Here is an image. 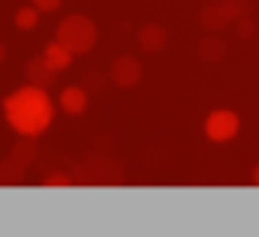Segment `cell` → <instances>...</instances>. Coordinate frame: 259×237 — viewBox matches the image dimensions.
<instances>
[{
    "label": "cell",
    "mask_w": 259,
    "mask_h": 237,
    "mask_svg": "<svg viewBox=\"0 0 259 237\" xmlns=\"http://www.w3.org/2000/svg\"><path fill=\"white\" fill-rule=\"evenodd\" d=\"M136 36H139V48H142L145 54H157V51H163L166 42H169V33H166L163 24H145Z\"/></svg>",
    "instance_id": "52a82bcc"
},
{
    "label": "cell",
    "mask_w": 259,
    "mask_h": 237,
    "mask_svg": "<svg viewBox=\"0 0 259 237\" xmlns=\"http://www.w3.org/2000/svg\"><path fill=\"white\" fill-rule=\"evenodd\" d=\"M58 39L64 42L75 57L88 54L97 45V24L88 15H66L64 21L58 24Z\"/></svg>",
    "instance_id": "7a4b0ae2"
},
{
    "label": "cell",
    "mask_w": 259,
    "mask_h": 237,
    "mask_svg": "<svg viewBox=\"0 0 259 237\" xmlns=\"http://www.w3.org/2000/svg\"><path fill=\"white\" fill-rule=\"evenodd\" d=\"M15 27L18 30H33L36 24H39V9L30 3V6H21V9H15Z\"/></svg>",
    "instance_id": "5bb4252c"
},
{
    "label": "cell",
    "mask_w": 259,
    "mask_h": 237,
    "mask_svg": "<svg viewBox=\"0 0 259 237\" xmlns=\"http://www.w3.org/2000/svg\"><path fill=\"white\" fill-rule=\"evenodd\" d=\"M72 183H75V180L69 177V174H64V171H52L49 177L42 180V186H49V189H52V186H72Z\"/></svg>",
    "instance_id": "2e32d148"
},
{
    "label": "cell",
    "mask_w": 259,
    "mask_h": 237,
    "mask_svg": "<svg viewBox=\"0 0 259 237\" xmlns=\"http://www.w3.org/2000/svg\"><path fill=\"white\" fill-rule=\"evenodd\" d=\"M220 3H229V0H220Z\"/></svg>",
    "instance_id": "44dd1931"
},
{
    "label": "cell",
    "mask_w": 259,
    "mask_h": 237,
    "mask_svg": "<svg viewBox=\"0 0 259 237\" xmlns=\"http://www.w3.org/2000/svg\"><path fill=\"white\" fill-rule=\"evenodd\" d=\"M24 165L21 162H15L12 156H6V159H0V186H15V183H21L24 180Z\"/></svg>",
    "instance_id": "4fadbf2b"
},
{
    "label": "cell",
    "mask_w": 259,
    "mask_h": 237,
    "mask_svg": "<svg viewBox=\"0 0 259 237\" xmlns=\"http://www.w3.org/2000/svg\"><path fill=\"white\" fill-rule=\"evenodd\" d=\"M58 105L64 108L66 114H72V117L84 114V111H88V90H84L81 84L64 87V90H61V99H58Z\"/></svg>",
    "instance_id": "9c48e42d"
},
{
    "label": "cell",
    "mask_w": 259,
    "mask_h": 237,
    "mask_svg": "<svg viewBox=\"0 0 259 237\" xmlns=\"http://www.w3.org/2000/svg\"><path fill=\"white\" fill-rule=\"evenodd\" d=\"M109 78H112L121 90H133V87L142 81V63L133 57V54H121V57L112 60Z\"/></svg>",
    "instance_id": "8992f818"
},
{
    "label": "cell",
    "mask_w": 259,
    "mask_h": 237,
    "mask_svg": "<svg viewBox=\"0 0 259 237\" xmlns=\"http://www.w3.org/2000/svg\"><path fill=\"white\" fill-rule=\"evenodd\" d=\"M6 60V48H3V42H0V63Z\"/></svg>",
    "instance_id": "ffe728a7"
},
{
    "label": "cell",
    "mask_w": 259,
    "mask_h": 237,
    "mask_svg": "<svg viewBox=\"0 0 259 237\" xmlns=\"http://www.w3.org/2000/svg\"><path fill=\"white\" fill-rule=\"evenodd\" d=\"M24 75H27V81L30 84H36V87H52L55 84V78H58V72L46 63V57H30L24 63Z\"/></svg>",
    "instance_id": "ba28073f"
},
{
    "label": "cell",
    "mask_w": 259,
    "mask_h": 237,
    "mask_svg": "<svg viewBox=\"0 0 259 237\" xmlns=\"http://www.w3.org/2000/svg\"><path fill=\"white\" fill-rule=\"evenodd\" d=\"M81 87H84V90H100V87H103V75H100V72H88L84 81H81Z\"/></svg>",
    "instance_id": "e0dca14e"
},
{
    "label": "cell",
    "mask_w": 259,
    "mask_h": 237,
    "mask_svg": "<svg viewBox=\"0 0 259 237\" xmlns=\"http://www.w3.org/2000/svg\"><path fill=\"white\" fill-rule=\"evenodd\" d=\"M75 180H78V183H121V165L112 162V159L103 156V153H91V156L78 165Z\"/></svg>",
    "instance_id": "277c9868"
},
{
    "label": "cell",
    "mask_w": 259,
    "mask_h": 237,
    "mask_svg": "<svg viewBox=\"0 0 259 237\" xmlns=\"http://www.w3.org/2000/svg\"><path fill=\"white\" fill-rule=\"evenodd\" d=\"M241 15H244V3H241V0H229V3L214 0L211 6H205V9L199 12V24H202V30H208V33H220V30H226L229 24H235Z\"/></svg>",
    "instance_id": "3957f363"
},
{
    "label": "cell",
    "mask_w": 259,
    "mask_h": 237,
    "mask_svg": "<svg viewBox=\"0 0 259 237\" xmlns=\"http://www.w3.org/2000/svg\"><path fill=\"white\" fill-rule=\"evenodd\" d=\"M30 3H33V6H36L39 12H55V9H58V6H61L64 0H30Z\"/></svg>",
    "instance_id": "ac0fdd59"
},
{
    "label": "cell",
    "mask_w": 259,
    "mask_h": 237,
    "mask_svg": "<svg viewBox=\"0 0 259 237\" xmlns=\"http://www.w3.org/2000/svg\"><path fill=\"white\" fill-rule=\"evenodd\" d=\"M235 30H238V39H244V42L256 36V24H253V18H250L247 12H244L238 21H235Z\"/></svg>",
    "instance_id": "9a60e30c"
},
{
    "label": "cell",
    "mask_w": 259,
    "mask_h": 237,
    "mask_svg": "<svg viewBox=\"0 0 259 237\" xmlns=\"http://www.w3.org/2000/svg\"><path fill=\"white\" fill-rule=\"evenodd\" d=\"M9 156H12L15 162H21L24 168H30V165L36 162V156H39V147H36V138H30V135H18V141L12 144V150H9Z\"/></svg>",
    "instance_id": "8fae6325"
},
{
    "label": "cell",
    "mask_w": 259,
    "mask_h": 237,
    "mask_svg": "<svg viewBox=\"0 0 259 237\" xmlns=\"http://www.w3.org/2000/svg\"><path fill=\"white\" fill-rule=\"evenodd\" d=\"M3 117L6 123L18 132V135H30V138H39L55 117V105L46 93V87H36V84H27V87H18L15 93H9L3 99Z\"/></svg>",
    "instance_id": "6da1fadb"
},
{
    "label": "cell",
    "mask_w": 259,
    "mask_h": 237,
    "mask_svg": "<svg viewBox=\"0 0 259 237\" xmlns=\"http://www.w3.org/2000/svg\"><path fill=\"white\" fill-rule=\"evenodd\" d=\"M42 57H46V63L55 69V72H64V69H69L72 66V60H75V54L66 48L61 39H55L52 45H46V51H42Z\"/></svg>",
    "instance_id": "30bf717a"
},
{
    "label": "cell",
    "mask_w": 259,
    "mask_h": 237,
    "mask_svg": "<svg viewBox=\"0 0 259 237\" xmlns=\"http://www.w3.org/2000/svg\"><path fill=\"white\" fill-rule=\"evenodd\" d=\"M250 180H253V186H259V165L253 168V174H250Z\"/></svg>",
    "instance_id": "d6986e66"
},
{
    "label": "cell",
    "mask_w": 259,
    "mask_h": 237,
    "mask_svg": "<svg viewBox=\"0 0 259 237\" xmlns=\"http://www.w3.org/2000/svg\"><path fill=\"white\" fill-rule=\"evenodd\" d=\"M196 54L205 60V63H220V60L226 57V45H223V39H220L217 33H208V36L199 39Z\"/></svg>",
    "instance_id": "7c38bea8"
},
{
    "label": "cell",
    "mask_w": 259,
    "mask_h": 237,
    "mask_svg": "<svg viewBox=\"0 0 259 237\" xmlns=\"http://www.w3.org/2000/svg\"><path fill=\"white\" fill-rule=\"evenodd\" d=\"M238 129H241V120H238L235 111H229V108H217V111H211V114L205 117V135H208V141H214V144L232 141V138L238 135Z\"/></svg>",
    "instance_id": "5b68a950"
}]
</instances>
